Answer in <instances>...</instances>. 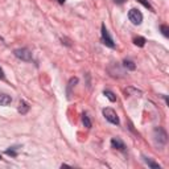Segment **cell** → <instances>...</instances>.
I'll list each match as a JSON object with an SVG mask.
<instances>
[{"instance_id":"cell-7","label":"cell","mask_w":169,"mask_h":169,"mask_svg":"<svg viewBox=\"0 0 169 169\" xmlns=\"http://www.w3.org/2000/svg\"><path fill=\"white\" fill-rule=\"evenodd\" d=\"M17 111L20 112V114H27V112L29 111V104L27 103V102H24V101H21L20 103H18V108H17Z\"/></svg>"},{"instance_id":"cell-5","label":"cell","mask_w":169,"mask_h":169,"mask_svg":"<svg viewBox=\"0 0 169 169\" xmlns=\"http://www.w3.org/2000/svg\"><path fill=\"white\" fill-rule=\"evenodd\" d=\"M102 40H103V42H104V45H107L108 48H115L114 40L111 39V36H110L108 30H107V28H106L104 24L102 25Z\"/></svg>"},{"instance_id":"cell-12","label":"cell","mask_w":169,"mask_h":169,"mask_svg":"<svg viewBox=\"0 0 169 169\" xmlns=\"http://www.w3.org/2000/svg\"><path fill=\"white\" fill-rule=\"evenodd\" d=\"M123 66L126 69H128V70H135V69H136V65L134 64L132 61H129V60H124Z\"/></svg>"},{"instance_id":"cell-4","label":"cell","mask_w":169,"mask_h":169,"mask_svg":"<svg viewBox=\"0 0 169 169\" xmlns=\"http://www.w3.org/2000/svg\"><path fill=\"white\" fill-rule=\"evenodd\" d=\"M103 115H104V118L107 119V120L110 122V123H112V124H119V118H118V115H116V112L112 110V108H104L103 110Z\"/></svg>"},{"instance_id":"cell-19","label":"cell","mask_w":169,"mask_h":169,"mask_svg":"<svg viewBox=\"0 0 169 169\" xmlns=\"http://www.w3.org/2000/svg\"><path fill=\"white\" fill-rule=\"evenodd\" d=\"M0 79H4V71L2 67H0Z\"/></svg>"},{"instance_id":"cell-13","label":"cell","mask_w":169,"mask_h":169,"mask_svg":"<svg viewBox=\"0 0 169 169\" xmlns=\"http://www.w3.org/2000/svg\"><path fill=\"white\" fill-rule=\"evenodd\" d=\"M104 95L107 97V98L110 99L111 102H115V101H116V97H115V94L112 92V91H110V90H104Z\"/></svg>"},{"instance_id":"cell-2","label":"cell","mask_w":169,"mask_h":169,"mask_svg":"<svg viewBox=\"0 0 169 169\" xmlns=\"http://www.w3.org/2000/svg\"><path fill=\"white\" fill-rule=\"evenodd\" d=\"M13 54L16 55L18 60L25 61V62H29L30 60H32V53H30V50H29V49H27V48L16 49V50L13 52Z\"/></svg>"},{"instance_id":"cell-8","label":"cell","mask_w":169,"mask_h":169,"mask_svg":"<svg viewBox=\"0 0 169 169\" xmlns=\"http://www.w3.org/2000/svg\"><path fill=\"white\" fill-rule=\"evenodd\" d=\"M12 102V98L7 94H0V106H8Z\"/></svg>"},{"instance_id":"cell-9","label":"cell","mask_w":169,"mask_h":169,"mask_svg":"<svg viewBox=\"0 0 169 169\" xmlns=\"http://www.w3.org/2000/svg\"><path fill=\"white\" fill-rule=\"evenodd\" d=\"M77 83H78V78H71L70 81H69V85H67V98L71 97V89Z\"/></svg>"},{"instance_id":"cell-15","label":"cell","mask_w":169,"mask_h":169,"mask_svg":"<svg viewBox=\"0 0 169 169\" xmlns=\"http://www.w3.org/2000/svg\"><path fill=\"white\" fill-rule=\"evenodd\" d=\"M82 122H83V124H85V127H86V128H90V127H91V122H90L89 116H87L86 114L82 115Z\"/></svg>"},{"instance_id":"cell-6","label":"cell","mask_w":169,"mask_h":169,"mask_svg":"<svg viewBox=\"0 0 169 169\" xmlns=\"http://www.w3.org/2000/svg\"><path fill=\"white\" fill-rule=\"evenodd\" d=\"M111 145H112V148L119 149V151H124V149H126V145H124V143H123L120 139H118V137H114V139H111Z\"/></svg>"},{"instance_id":"cell-16","label":"cell","mask_w":169,"mask_h":169,"mask_svg":"<svg viewBox=\"0 0 169 169\" xmlns=\"http://www.w3.org/2000/svg\"><path fill=\"white\" fill-rule=\"evenodd\" d=\"M136 2H139L140 4H143V5H144V7H145V8H148V9H151V11L153 9V8H152V5H151V4H149V3L147 2V0H136Z\"/></svg>"},{"instance_id":"cell-14","label":"cell","mask_w":169,"mask_h":169,"mask_svg":"<svg viewBox=\"0 0 169 169\" xmlns=\"http://www.w3.org/2000/svg\"><path fill=\"white\" fill-rule=\"evenodd\" d=\"M144 161H145L147 164L151 166V168H153V169H160V165L157 164V162H153L152 160H149V159H147V157H144Z\"/></svg>"},{"instance_id":"cell-22","label":"cell","mask_w":169,"mask_h":169,"mask_svg":"<svg viewBox=\"0 0 169 169\" xmlns=\"http://www.w3.org/2000/svg\"><path fill=\"white\" fill-rule=\"evenodd\" d=\"M0 159H2V156H0Z\"/></svg>"},{"instance_id":"cell-3","label":"cell","mask_w":169,"mask_h":169,"mask_svg":"<svg viewBox=\"0 0 169 169\" xmlns=\"http://www.w3.org/2000/svg\"><path fill=\"white\" fill-rule=\"evenodd\" d=\"M128 18H129V21L132 24L139 25V24H141V21H143V15H141V12L139 9L132 8V9H129V12H128Z\"/></svg>"},{"instance_id":"cell-11","label":"cell","mask_w":169,"mask_h":169,"mask_svg":"<svg viewBox=\"0 0 169 169\" xmlns=\"http://www.w3.org/2000/svg\"><path fill=\"white\" fill-rule=\"evenodd\" d=\"M145 39L144 37H135L134 39V44L135 45H137V46H140V48H143L144 45H145Z\"/></svg>"},{"instance_id":"cell-18","label":"cell","mask_w":169,"mask_h":169,"mask_svg":"<svg viewBox=\"0 0 169 169\" xmlns=\"http://www.w3.org/2000/svg\"><path fill=\"white\" fill-rule=\"evenodd\" d=\"M126 92H127V94L134 92L135 95H141V91H140V90H135V89H132V87H128V89L126 90Z\"/></svg>"},{"instance_id":"cell-10","label":"cell","mask_w":169,"mask_h":169,"mask_svg":"<svg viewBox=\"0 0 169 169\" xmlns=\"http://www.w3.org/2000/svg\"><path fill=\"white\" fill-rule=\"evenodd\" d=\"M18 149H20V147H12L11 149H7L5 153H7L8 156H12V157H16L17 153H18Z\"/></svg>"},{"instance_id":"cell-17","label":"cell","mask_w":169,"mask_h":169,"mask_svg":"<svg viewBox=\"0 0 169 169\" xmlns=\"http://www.w3.org/2000/svg\"><path fill=\"white\" fill-rule=\"evenodd\" d=\"M160 29H161L162 34H164L165 37H169V28H168L166 25H161V27H160Z\"/></svg>"},{"instance_id":"cell-20","label":"cell","mask_w":169,"mask_h":169,"mask_svg":"<svg viewBox=\"0 0 169 169\" xmlns=\"http://www.w3.org/2000/svg\"><path fill=\"white\" fill-rule=\"evenodd\" d=\"M66 2V0H58V3H61V4H64Z\"/></svg>"},{"instance_id":"cell-1","label":"cell","mask_w":169,"mask_h":169,"mask_svg":"<svg viewBox=\"0 0 169 169\" xmlns=\"http://www.w3.org/2000/svg\"><path fill=\"white\" fill-rule=\"evenodd\" d=\"M153 137H155L156 144H157V145H160V147L165 145L166 141H168V136H166L165 129L161 128V127H156V128H155V131H153Z\"/></svg>"},{"instance_id":"cell-21","label":"cell","mask_w":169,"mask_h":169,"mask_svg":"<svg viewBox=\"0 0 169 169\" xmlns=\"http://www.w3.org/2000/svg\"><path fill=\"white\" fill-rule=\"evenodd\" d=\"M115 2H118V3H123L124 0H115Z\"/></svg>"}]
</instances>
